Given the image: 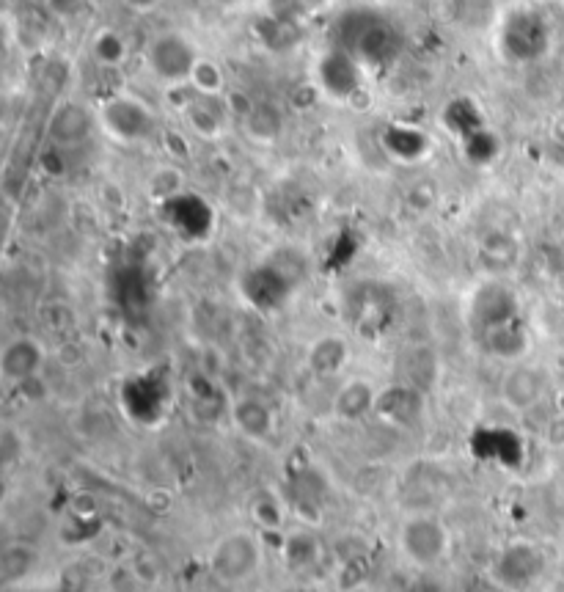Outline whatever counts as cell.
Segmentation results:
<instances>
[{
    "mask_svg": "<svg viewBox=\"0 0 564 592\" xmlns=\"http://www.w3.org/2000/svg\"><path fill=\"white\" fill-rule=\"evenodd\" d=\"M545 441H548L551 447H564V414L562 411L553 416L551 422H548V427H545Z\"/></svg>",
    "mask_w": 564,
    "mask_h": 592,
    "instance_id": "d4e9b609",
    "label": "cell"
},
{
    "mask_svg": "<svg viewBox=\"0 0 564 592\" xmlns=\"http://www.w3.org/2000/svg\"><path fill=\"white\" fill-rule=\"evenodd\" d=\"M94 130V116L91 111L78 100H64L56 105V111L47 119V138L58 146V149H72L80 146Z\"/></svg>",
    "mask_w": 564,
    "mask_h": 592,
    "instance_id": "ba28073f",
    "label": "cell"
},
{
    "mask_svg": "<svg viewBox=\"0 0 564 592\" xmlns=\"http://www.w3.org/2000/svg\"><path fill=\"white\" fill-rule=\"evenodd\" d=\"M100 122L105 133L122 144H138L155 133V116L135 97H113L105 102L100 111Z\"/></svg>",
    "mask_w": 564,
    "mask_h": 592,
    "instance_id": "8992f818",
    "label": "cell"
},
{
    "mask_svg": "<svg viewBox=\"0 0 564 592\" xmlns=\"http://www.w3.org/2000/svg\"><path fill=\"white\" fill-rule=\"evenodd\" d=\"M251 515H254L256 524L265 526V529H281V524H284V502L276 499L273 493H262L251 504Z\"/></svg>",
    "mask_w": 564,
    "mask_h": 592,
    "instance_id": "cb8c5ba5",
    "label": "cell"
},
{
    "mask_svg": "<svg viewBox=\"0 0 564 592\" xmlns=\"http://www.w3.org/2000/svg\"><path fill=\"white\" fill-rule=\"evenodd\" d=\"M375 414L391 427H413L424 414V400L413 386H386L377 394Z\"/></svg>",
    "mask_w": 564,
    "mask_h": 592,
    "instance_id": "30bf717a",
    "label": "cell"
},
{
    "mask_svg": "<svg viewBox=\"0 0 564 592\" xmlns=\"http://www.w3.org/2000/svg\"><path fill=\"white\" fill-rule=\"evenodd\" d=\"M342 39L344 53L361 58V61H383L397 50L391 25L377 14H347V20L342 23Z\"/></svg>",
    "mask_w": 564,
    "mask_h": 592,
    "instance_id": "277c9868",
    "label": "cell"
},
{
    "mask_svg": "<svg viewBox=\"0 0 564 592\" xmlns=\"http://www.w3.org/2000/svg\"><path fill=\"white\" fill-rule=\"evenodd\" d=\"M45 358V345L36 336H14L0 350V375L9 386H23L25 380L39 378Z\"/></svg>",
    "mask_w": 564,
    "mask_h": 592,
    "instance_id": "52a82bcc",
    "label": "cell"
},
{
    "mask_svg": "<svg viewBox=\"0 0 564 592\" xmlns=\"http://www.w3.org/2000/svg\"><path fill=\"white\" fill-rule=\"evenodd\" d=\"M281 113L273 105H254L251 113L245 116V130L259 144H270L281 135Z\"/></svg>",
    "mask_w": 564,
    "mask_h": 592,
    "instance_id": "44dd1931",
    "label": "cell"
},
{
    "mask_svg": "<svg viewBox=\"0 0 564 592\" xmlns=\"http://www.w3.org/2000/svg\"><path fill=\"white\" fill-rule=\"evenodd\" d=\"M482 342H485V347L493 356L504 358V361H518V358L526 356L531 336L518 317V320H509V323L496 325V328L485 331Z\"/></svg>",
    "mask_w": 564,
    "mask_h": 592,
    "instance_id": "ac0fdd59",
    "label": "cell"
},
{
    "mask_svg": "<svg viewBox=\"0 0 564 592\" xmlns=\"http://www.w3.org/2000/svg\"><path fill=\"white\" fill-rule=\"evenodd\" d=\"M188 86L196 94H204V97H223L226 94V78H223V69L210 61V58H199L196 67L190 72Z\"/></svg>",
    "mask_w": 564,
    "mask_h": 592,
    "instance_id": "7402d4cb",
    "label": "cell"
},
{
    "mask_svg": "<svg viewBox=\"0 0 564 592\" xmlns=\"http://www.w3.org/2000/svg\"><path fill=\"white\" fill-rule=\"evenodd\" d=\"M540 592H559V590H540Z\"/></svg>",
    "mask_w": 564,
    "mask_h": 592,
    "instance_id": "83f0119b",
    "label": "cell"
},
{
    "mask_svg": "<svg viewBox=\"0 0 564 592\" xmlns=\"http://www.w3.org/2000/svg\"><path fill=\"white\" fill-rule=\"evenodd\" d=\"M171 405H174V383L168 380L163 367L146 369L124 380L122 408L135 425L157 427L171 414Z\"/></svg>",
    "mask_w": 564,
    "mask_h": 592,
    "instance_id": "6da1fadb",
    "label": "cell"
},
{
    "mask_svg": "<svg viewBox=\"0 0 564 592\" xmlns=\"http://www.w3.org/2000/svg\"><path fill=\"white\" fill-rule=\"evenodd\" d=\"M146 58H149V67L160 80H166V83H188L190 72H193L201 56L188 36L160 34L146 47Z\"/></svg>",
    "mask_w": 564,
    "mask_h": 592,
    "instance_id": "5b68a950",
    "label": "cell"
},
{
    "mask_svg": "<svg viewBox=\"0 0 564 592\" xmlns=\"http://www.w3.org/2000/svg\"><path fill=\"white\" fill-rule=\"evenodd\" d=\"M386 149L394 155V160H402V163H413V160H421L427 155V138L419 130H405V127H394L388 130V135L383 138Z\"/></svg>",
    "mask_w": 564,
    "mask_h": 592,
    "instance_id": "d6986e66",
    "label": "cell"
},
{
    "mask_svg": "<svg viewBox=\"0 0 564 592\" xmlns=\"http://www.w3.org/2000/svg\"><path fill=\"white\" fill-rule=\"evenodd\" d=\"M284 592H320V590H317V587H289V590Z\"/></svg>",
    "mask_w": 564,
    "mask_h": 592,
    "instance_id": "4316f807",
    "label": "cell"
},
{
    "mask_svg": "<svg viewBox=\"0 0 564 592\" xmlns=\"http://www.w3.org/2000/svg\"><path fill=\"white\" fill-rule=\"evenodd\" d=\"M182 185H185V177H182L179 168H157L155 174L149 177V199H155L157 204H168L171 199L182 196Z\"/></svg>",
    "mask_w": 564,
    "mask_h": 592,
    "instance_id": "603a6c76",
    "label": "cell"
},
{
    "mask_svg": "<svg viewBox=\"0 0 564 592\" xmlns=\"http://www.w3.org/2000/svg\"><path fill=\"white\" fill-rule=\"evenodd\" d=\"M229 416H232V425L237 427V433L248 441H256V444L273 438V433H276L273 408L259 397H237L229 405Z\"/></svg>",
    "mask_w": 564,
    "mask_h": 592,
    "instance_id": "7c38bea8",
    "label": "cell"
},
{
    "mask_svg": "<svg viewBox=\"0 0 564 592\" xmlns=\"http://www.w3.org/2000/svg\"><path fill=\"white\" fill-rule=\"evenodd\" d=\"M281 554H284V562H287L292 570H306L320 559V543H317V537H311L309 532H292V535H287V540H284Z\"/></svg>",
    "mask_w": 564,
    "mask_h": 592,
    "instance_id": "ffe728a7",
    "label": "cell"
},
{
    "mask_svg": "<svg viewBox=\"0 0 564 592\" xmlns=\"http://www.w3.org/2000/svg\"><path fill=\"white\" fill-rule=\"evenodd\" d=\"M124 6L130 9V12H138V14H149L155 12L157 6L163 3V0H122Z\"/></svg>",
    "mask_w": 564,
    "mask_h": 592,
    "instance_id": "484cf974",
    "label": "cell"
},
{
    "mask_svg": "<svg viewBox=\"0 0 564 592\" xmlns=\"http://www.w3.org/2000/svg\"><path fill=\"white\" fill-rule=\"evenodd\" d=\"M498 573L509 587H526L542 573V554L540 548L531 543H515L509 546L501 559H498Z\"/></svg>",
    "mask_w": 564,
    "mask_h": 592,
    "instance_id": "e0dca14e",
    "label": "cell"
},
{
    "mask_svg": "<svg viewBox=\"0 0 564 592\" xmlns=\"http://www.w3.org/2000/svg\"><path fill=\"white\" fill-rule=\"evenodd\" d=\"M350 342L342 334H322L306 350V367L317 378H336L350 364Z\"/></svg>",
    "mask_w": 564,
    "mask_h": 592,
    "instance_id": "9a60e30c",
    "label": "cell"
},
{
    "mask_svg": "<svg viewBox=\"0 0 564 592\" xmlns=\"http://www.w3.org/2000/svg\"><path fill=\"white\" fill-rule=\"evenodd\" d=\"M377 394L380 389L372 380L350 378L347 383H342V389L333 397V416L339 422H361L364 416L375 414Z\"/></svg>",
    "mask_w": 564,
    "mask_h": 592,
    "instance_id": "5bb4252c",
    "label": "cell"
},
{
    "mask_svg": "<svg viewBox=\"0 0 564 592\" xmlns=\"http://www.w3.org/2000/svg\"><path fill=\"white\" fill-rule=\"evenodd\" d=\"M185 113V122L190 124V130L199 135V138H221V133L226 130V119H229V102L223 97H204V94H190L188 105L182 108Z\"/></svg>",
    "mask_w": 564,
    "mask_h": 592,
    "instance_id": "4fadbf2b",
    "label": "cell"
},
{
    "mask_svg": "<svg viewBox=\"0 0 564 592\" xmlns=\"http://www.w3.org/2000/svg\"><path fill=\"white\" fill-rule=\"evenodd\" d=\"M259 565H262V543L245 529L223 535L210 551V570L215 573V579L226 584L248 581L259 570Z\"/></svg>",
    "mask_w": 564,
    "mask_h": 592,
    "instance_id": "3957f363",
    "label": "cell"
},
{
    "mask_svg": "<svg viewBox=\"0 0 564 592\" xmlns=\"http://www.w3.org/2000/svg\"><path fill=\"white\" fill-rule=\"evenodd\" d=\"M509 320H518V303L515 295L501 287V284H487L479 290L474 301V323L479 325V331L485 334L496 325H504Z\"/></svg>",
    "mask_w": 564,
    "mask_h": 592,
    "instance_id": "2e32d148",
    "label": "cell"
},
{
    "mask_svg": "<svg viewBox=\"0 0 564 592\" xmlns=\"http://www.w3.org/2000/svg\"><path fill=\"white\" fill-rule=\"evenodd\" d=\"M504 45L518 58L540 56L548 45V28L534 12H515L504 23Z\"/></svg>",
    "mask_w": 564,
    "mask_h": 592,
    "instance_id": "8fae6325",
    "label": "cell"
},
{
    "mask_svg": "<svg viewBox=\"0 0 564 592\" xmlns=\"http://www.w3.org/2000/svg\"><path fill=\"white\" fill-rule=\"evenodd\" d=\"M542 391H545V378H542L540 369L518 364V367H509L504 372L498 394H501V403L507 405L509 411L523 414V411H529L540 403Z\"/></svg>",
    "mask_w": 564,
    "mask_h": 592,
    "instance_id": "9c48e42d",
    "label": "cell"
},
{
    "mask_svg": "<svg viewBox=\"0 0 564 592\" xmlns=\"http://www.w3.org/2000/svg\"><path fill=\"white\" fill-rule=\"evenodd\" d=\"M397 543L402 557L416 568H435L452 548V535L435 513H410L399 524Z\"/></svg>",
    "mask_w": 564,
    "mask_h": 592,
    "instance_id": "7a4b0ae2",
    "label": "cell"
}]
</instances>
